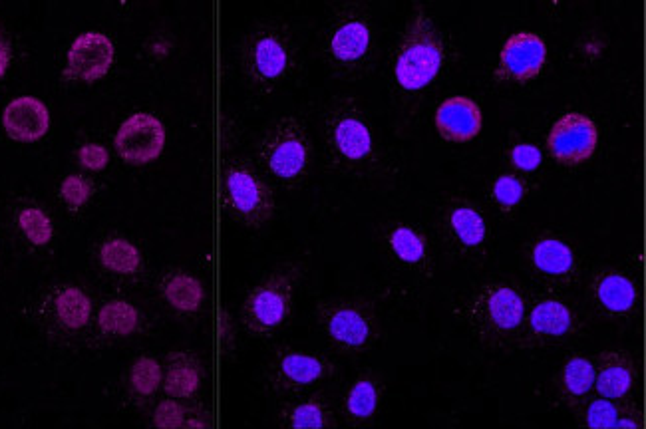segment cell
<instances>
[{"label":"cell","mask_w":646,"mask_h":429,"mask_svg":"<svg viewBox=\"0 0 646 429\" xmlns=\"http://www.w3.org/2000/svg\"><path fill=\"white\" fill-rule=\"evenodd\" d=\"M328 163L348 177H374L382 171V153L372 124L356 98H334L324 114Z\"/></svg>","instance_id":"6da1fadb"},{"label":"cell","mask_w":646,"mask_h":429,"mask_svg":"<svg viewBox=\"0 0 646 429\" xmlns=\"http://www.w3.org/2000/svg\"><path fill=\"white\" fill-rule=\"evenodd\" d=\"M448 56L450 48L444 30L428 8L416 2L394 52L392 74L396 86L406 94L428 90L444 72Z\"/></svg>","instance_id":"7a4b0ae2"},{"label":"cell","mask_w":646,"mask_h":429,"mask_svg":"<svg viewBox=\"0 0 646 429\" xmlns=\"http://www.w3.org/2000/svg\"><path fill=\"white\" fill-rule=\"evenodd\" d=\"M454 312L484 346L501 348L517 342L527 302L517 286L491 281L466 292Z\"/></svg>","instance_id":"3957f363"},{"label":"cell","mask_w":646,"mask_h":429,"mask_svg":"<svg viewBox=\"0 0 646 429\" xmlns=\"http://www.w3.org/2000/svg\"><path fill=\"white\" fill-rule=\"evenodd\" d=\"M376 54V28L370 8L360 2L338 6L324 36L328 68L338 78L354 82L370 74Z\"/></svg>","instance_id":"277c9868"},{"label":"cell","mask_w":646,"mask_h":429,"mask_svg":"<svg viewBox=\"0 0 646 429\" xmlns=\"http://www.w3.org/2000/svg\"><path fill=\"white\" fill-rule=\"evenodd\" d=\"M299 68V46L281 22L257 24L241 44V70L259 94L281 90Z\"/></svg>","instance_id":"5b68a950"},{"label":"cell","mask_w":646,"mask_h":429,"mask_svg":"<svg viewBox=\"0 0 646 429\" xmlns=\"http://www.w3.org/2000/svg\"><path fill=\"white\" fill-rule=\"evenodd\" d=\"M376 243L398 290L410 294L434 281L436 251L430 235L420 225L390 219L378 229Z\"/></svg>","instance_id":"8992f818"},{"label":"cell","mask_w":646,"mask_h":429,"mask_svg":"<svg viewBox=\"0 0 646 429\" xmlns=\"http://www.w3.org/2000/svg\"><path fill=\"white\" fill-rule=\"evenodd\" d=\"M319 326L344 356L356 358L370 352L382 338L378 308L364 298H330L317 304Z\"/></svg>","instance_id":"52a82bcc"},{"label":"cell","mask_w":646,"mask_h":429,"mask_svg":"<svg viewBox=\"0 0 646 429\" xmlns=\"http://www.w3.org/2000/svg\"><path fill=\"white\" fill-rule=\"evenodd\" d=\"M259 165L283 185H299L313 167V143L295 116L275 120L257 142Z\"/></svg>","instance_id":"ba28073f"},{"label":"cell","mask_w":646,"mask_h":429,"mask_svg":"<svg viewBox=\"0 0 646 429\" xmlns=\"http://www.w3.org/2000/svg\"><path fill=\"white\" fill-rule=\"evenodd\" d=\"M305 275L301 263L285 265L255 286L241 306V326L255 338H269L291 316L295 290Z\"/></svg>","instance_id":"9c48e42d"},{"label":"cell","mask_w":646,"mask_h":429,"mask_svg":"<svg viewBox=\"0 0 646 429\" xmlns=\"http://www.w3.org/2000/svg\"><path fill=\"white\" fill-rule=\"evenodd\" d=\"M221 197L227 215L247 229H261L277 211L273 187L247 159L225 161Z\"/></svg>","instance_id":"30bf717a"},{"label":"cell","mask_w":646,"mask_h":429,"mask_svg":"<svg viewBox=\"0 0 646 429\" xmlns=\"http://www.w3.org/2000/svg\"><path fill=\"white\" fill-rule=\"evenodd\" d=\"M436 233L454 259L476 263L487 255L489 225L478 205L468 199H452L438 211Z\"/></svg>","instance_id":"8fae6325"},{"label":"cell","mask_w":646,"mask_h":429,"mask_svg":"<svg viewBox=\"0 0 646 429\" xmlns=\"http://www.w3.org/2000/svg\"><path fill=\"white\" fill-rule=\"evenodd\" d=\"M336 366L319 352L301 348H281L267 368V382L275 394L297 396L319 388L334 378Z\"/></svg>","instance_id":"7c38bea8"},{"label":"cell","mask_w":646,"mask_h":429,"mask_svg":"<svg viewBox=\"0 0 646 429\" xmlns=\"http://www.w3.org/2000/svg\"><path fill=\"white\" fill-rule=\"evenodd\" d=\"M581 330V320L575 308L561 298L549 296L537 300L525 314L517 342L527 348L555 346L573 338Z\"/></svg>","instance_id":"4fadbf2b"},{"label":"cell","mask_w":646,"mask_h":429,"mask_svg":"<svg viewBox=\"0 0 646 429\" xmlns=\"http://www.w3.org/2000/svg\"><path fill=\"white\" fill-rule=\"evenodd\" d=\"M525 261L531 275L551 288H567L581 277V263L575 249L553 233L531 239L525 247Z\"/></svg>","instance_id":"5bb4252c"},{"label":"cell","mask_w":646,"mask_h":429,"mask_svg":"<svg viewBox=\"0 0 646 429\" xmlns=\"http://www.w3.org/2000/svg\"><path fill=\"white\" fill-rule=\"evenodd\" d=\"M599 145L597 124L581 112H567L551 126L547 136L549 155L563 167L589 161Z\"/></svg>","instance_id":"9a60e30c"},{"label":"cell","mask_w":646,"mask_h":429,"mask_svg":"<svg viewBox=\"0 0 646 429\" xmlns=\"http://www.w3.org/2000/svg\"><path fill=\"white\" fill-rule=\"evenodd\" d=\"M547 64V44L545 40L527 30L511 34L499 52V62L495 68V80L501 84L523 86L537 76H541Z\"/></svg>","instance_id":"2e32d148"},{"label":"cell","mask_w":646,"mask_h":429,"mask_svg":"<svg viewBox=\"0 0 646 429\" xmlns=\"http://www.w3.org/2000/svg\"><path fill=\"white\" fill-rule=\"evenodd\" d=\"M116 58L114 42L102 32H84L68 48L64 80L92 84L102 80Z\"/></svg>","instance_id":"e0dca14e"},{"label":"cell","mask_w":646,"mask_h":429,"mask_svg":"<svg viewBox=\"0 0 646 429\" xmlns=\"http://www.w3.org/2000/svg\"><path fill=\"white\" fill-rule=\"evenodd\" d=\"M116 153L130 165H148L162 155L165 147V128L162 120L140 112L130 116L116 132Z\"/></svg>","instance_id":"ac0fdd59"},{"label":"cell","mask_w":646,"mask_h":429,"mask_svg":"<svg viewBox=\"0 0 646 429\" xmlns=\"http://www.w3.org/2000/svg\"><path fill=\"white\" fill-rule=\"evenodd\" d=\"M42 316L48 326L60 334H76L90 324L92 300L78 286L62 285L52 288L42 302Z\"/></svg>","instance_id":"d6986e66"},{"label":"cell","mask_w":646,"mask_h":429,"mask_svg":"<svg viewBox=\"0 0 646 429\" xmlns=\"http://www.w3.org/2000/svg\"><path fill=\"white\" fill-rule=\"evenodd\" d=\"M595 392L609 400H629L639 382V366L627 350H605L597 354Z\"/></svg>","instance_id":"ffe728a7"},{"label":"cell","mask_w":646,"mask_h":429,"mask_svg":"<svg viewBox=\"0 0 646 429\" xmlns=\"http://www.w3.org/2000/svg\"><path fill=\"white\" fill-rule=\"evenodd\" d=\"M589 292L597 308L611 318H631L637 314L639 286L629 275L617 269L595 273Z\"/></svg>","instance_id":"44dd1931"},{"label":"cell","mask_w":646,"mask_h":429,"mask_svg":"<svg viewBox=\"0 0 646 429\" xmlns=\"http://www.w3.org/2000/svg\"><path fill=\"white\" fill-rule=\"evenodd\" d=\"M384 394H386V382L382 372H376V370L360 372L346 388V394L342 400L344 420L352 426L372 424L382 412Z\"/></svg>","instance_id":"7402d4cb"},{"label":"cell","mask_w":646,"mask_h":429,"mask_svg":"<svg viewBox=\"0 0 646 429\" xmlns=\"http://www.w3.org/2000/svg\"><path fill=\"white\" fill-rule=\"evenodd\" d=\"M436 130L442 140L450 143L474 142L484 126L482 108L468 96L446 98L434 116Z\"/></svg>","instance_id":"603a6c76"},{"label":"cell","mask_w":646,"mask_h":429,"mask_svg":"<svg viewBox=\"0 0 646 429\" xmlns=\"http://www.w3.org/2000/svg\"><path fill=\"white\" fill-rule=\"evenodd\" d=\"M2 128L14 142H40L50 130V112L42 100L20 96L4 108Z\"/></svg>","instance_id":"cb8c5ba5"},{"label":"cell","mask_w":646,"mask_h":429,"mask_svg":"<svg viewBox=\"0 0 646 429\" xmlns=\"http://www.w3.org/2000/svg\"><path fill=\"white\" fill-rule=\"evenodd\" d=\"M205 382V366L201 358L187 350H175L165 356L163 392L175 400H193Z\"/></svg>","instance_id":"d4e9b609"},{"label":"cell","mask_w":646,"mask_h":429,"mask_svg":"<svg viewBox=\"0 0 646 429\" xmlns=\"http://www.w3.org/2000/svg\"><path fill=\"white\" fill-rule=\"evenodd\" d=\"M591 392H595V364L585 354H573L555 376V396L565 408L581 412Z\"/></svg>","instance_id":"484cf974"},{"label":"cell","mask_w":646,"mask_h":429,"mask_svg":"<svg viewBox=\"0 0 646 429\" xmlns=\"http://www.w3.org/2000/svg\"><path fill=\"white\" fill-rule=\"evenodd\" d=\"M162 296L175 312L197 314L205 306L207 290L197 277L185 271H171L162 279Z\"/></svg>","instance_id":"4316f807"},{"label":"cell","mask_w":646,"mask_h":429,"mask_svg":"<svg viewBox=\"0 0 646 429\" xmlns=\"http://www.w3.org/2000/svg\"><path fill=\"white\" fill-rule=\"evenodd\" d=\"M281 420L283 426L293 429H326L336 426V416L330 408V402L321 394H313L287 404Z\"/></svg>","instance_id":"83f0119b"},{"label":"cell","mask_w":646,"mask_h":429,"mask_svg":"<svg viewBox=\"0 0 646 429\" xmlns=\"http://www.w3.org/2000/svg\"><path fill=\"white\" fill-rule=\"evenodd\" d=\"M98 259H100V265L108 273H114V275H120V277L138 275L142 271V265H144L140 249L132 241L122 239V237L106 239L100 245Z\"/></svg>","instance_id":"f1b7e54d"},{"label":"cell","mask_w":646,"mask_h":429,"mask_svg":"<svg viewBox=\"0 0 646 429\" xmlns=\"http://www.w3.org/2000/svg\"><path fill=\"white\" fill-rule=\"evenodd\" d=\"M140 324H142L140 310L128 300H120V298L106 302L98 314L100 330L116 338L132 336L134 332H138Z\"/></svg>","instance_id":"f546056e"},{"label":"cell","mask_w":646,"mask_h":429,"mask_svg":"<svg viewBox=\"0 0 646 429\" xmlns=\"http://www.w3.org/2000/svg\"><path fill=\"white\" fill-rule=\"evenodd\" d=\"M527 197L525 181L515 173H499L489 187V199L499 213H513Z\"/></svg>","instance_id":"4dcf8cb0"},{"label":"cell","mask_w":646,"mask_h":429,"mask_svg":"<svg viewBox=\"0 0 646 429\" xmlns=\"http://www.w3.org/2000/svg\"><path fill=\"white\" fill-rule=\"evenodd\" d=\"M163 380V366L152 356H142L138 358L132 368H130V376H128V386L130 392L138 398H152Z\"/></svg>","instance_id":"1f68e13d"},{"label":"cell","mask_w":646,"mask_h":429,"mask_svg":"<svg viewBox=\"0 0 646 429\" xmlns=\"http://www.w3.org/2000/svg\"><path fill=\"white\" fill-rule=\"evenodd\" d=\"M16 223L24 239L34 247H46L54 239V225L46 211L36 205H26L18 211Z\"/></svg>","instance_id":"d6a6232c"},{"label":"cell","mask_w":646,"mask_h":429,"mask_svg":"<svg viewBox=\"0 0 646 429\" xmlns=\"http://www.w3.org/2000/svg\"><path fill=\"white\" fill-rule=\"evenodd\" d=\"M629 400H609V398H595L589 404H585L583 422L585 428L591 429H615V424Z\"/></svg>","instance_id":"836d02e7"},{"label":"cell","mask_w":646,"mask_h":429,"mask_svg":"<svg viewBox=\"0 0 646 429\" xmlns=\"http://www.w3.org/2000/svg\"><path fill=\"white\" fill-rule=\"evenodd\" d=\"M92 181L84 175H68L60 183V197L70 211H80L92 199Z\"/></svg>","instance_id":"e575fe53"},{"label":"cell","mask_w":646,"mask_h":429,"mask_svg":"<svg viewBox=\"0 0 646 429\" xmlns=\"http://www.w3.org/2000/svg\"><path fill=\"white\" fill-rule=\"evenodd\" d=\"M509 165L517 173H533L543 163V153L535 143L521 142L511 145L507 153Z\"/></svg>","instance_id":"d590c367"},{"label":"cell","mask_w":646,"mask_h":429,"mask_svg":"<svg viewBox=\"0 0 646 429\" xmlns=\"http://www.w3.org/2000/svg\"><path fill=\"white\" fill-rule=\"evenodd\" d=\"M607 48H609V36L599 28L587 30L577 40V54L581 60H585L589 64L599 62L605 56Z\"/></svg>","instance_id":"8d00e7d4"},{"label":"cell","mask_w":646,"mask_h":429,"mask_svg":"<svg viewBox=\"0 0 646 429\" xmlns=\"http://www.w3.org/2000/svg\"><path fill=\"white\" fill-rule=\"evenodd\" d=\"M187 408L179 404L175 398H167L160 402V406L154 412V426L162 429H179L185 426Z\"/></svg>","instance_id":"74e56055"},{"label":"cell","mask_w":646,"mask_h":429,"mask_svg":"<svg viewBox=\"0 0 646 429\" xmlns=\"http://www.w3.org/2000/svg\"><path fill=\"white\" fill-rule=\"evenodd\" d=\"M78 163L88 171H104L110 163V153L100 143H86L78 149Z\"/></svg>","instance_id":"f35d334b"},{"label":"cell","mask_w":646,"mask_h":429,"mask_svg":"<svg viewBox=\"0 0 646 429\" xmlns=\"http://www.w3.org/2000/svg\"><path fill=\"white\" fill-rule=\"evenodd\" d=\"M219 338H221V350L225 358H233L237 350V324L235 318L231 316L229 310L221 312V322H219Z\"/></svg>","instance_id":"ab89813d"},{"label":"cell","mask_w":646,"mask_h":429,"mask_svg":"<svg viewBox=\"0 0 646 429\" xmlns=\"http://www.w3.org/2000/svg\"><path fill=\"white\" fill-rule=\"evenodd\" d=\"M643 426L645 424H643L641 410L637 406H633L631 402H627L621 416H619V420H617V424H615V429H641Z\"/></svg>","instance_id":"60d3db41"},{"label":"cell","mask_w":646,"mask_h":429,"mask_svg":"<svg viewBox=\"0 0 646 429\" xmlns=\"http://www.w3.org/2000/svg\"><path fill=\"white\" fill-rule=\"evenodd\" d=\"M10 60H12V46H10V40H8L6 32L0 26V80L6 74V70L10 66Z\"/></svg>","instance_id":"b9f144b4"},{"label":"cell","mask_w":646,"mask_h":429,"mask_svg":"<svg viewBox=\"0 0 646 429\" xmlns=\"http://www.w3.org/2000/svg\"><path fill=\"white\" fill-rule=\"evenodd\" d=\"M183 428L191 429H207L211 428V416L207 412H191L187 410V418H185V426Z\"/></svg>","instance_id":"7bdbcfd3"}]
</instances>
